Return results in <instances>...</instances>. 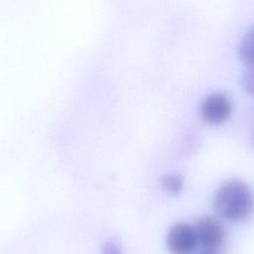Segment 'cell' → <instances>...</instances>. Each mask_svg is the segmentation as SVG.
I'll list each match as a JSON object with an SVG mask.
<instances>
[{
	"mask_svg": "<svg viewBox=\"0 0 254 254\" xmlns=\"http://www.w3.org/2000/svg\"><path fill=\"white\" fill-rule=\"evenodd\" d=\"M213 208L215 213L223 219L242 221L254 210V191L243 181H228L216 190Z\"/></svg>",
	"mask_w": 254,
	"mask_h": 254,
	"instance_id": "1",
	"label": "cell"
},
{
	"mask_svg": "<svg viewBox=\"0 0 254 254\" xmlns=\"http://www.w3.org/2000/svg\"><path fill=\"white\" fill-rule=\"evenodd\" d=\"M101 254H123L119 245L112 241H107L101 248Z\"/></svg>",
	"mask_w": 254,
	"mask_h": 254,
	"instance_id": "8",
	"label": "cell"
},
{
	"mask_svg": "<svg viewBox=\"0 0 254 254\" xmlns=\"http://www.w3.org/2000/svg\"><path fill=\"white\" fill-rule=\"evenodd\" d=\"M197 243L206 251H215L220 248L225 239V230L214 217L199 218L193 225Z\"/></svg>",
	"mask_w": 254,
	"mask_h": 254,
	"instance_id": "4",
	"label": "cell"
},
{
	"mask_svg": "<svg viewBox=\"0 0 254 254\" xmlns=\"http://www.w3.org/2000/svg\"><path fill=\"white\" fill-rule=\"evenodd\" d=\"M161 186L170 194H178L184 188V178L179 174H169L163 177Z\"/></svg>",
	"mask_w": 254,
	"mask_h": 254,
	"instance_id": "6",
	"label": "cell"
},
{
	"mask_svg": "<svg viewBox=\"0 0 254 254\" xmlns=\"http://www.w3.org/2000/svg\"><path fill=\"white\" fill-rule=\"evenodd\" d=\"M199 254H214V253H213V251H206V250H205V251H203V252H200Z\"/></svg>",
	"mask_w": 254,
	"mask_h": 254,
	"instance_id": "9",
	"label": "cell"
},
{
	"mask_svg": "<svg viewBox=\"0 0 254 254\" xmlns=\"http://www.w3.org/2000/svg\"><path fill=\"white\" fill-rule=\"evenodd\" d=\"M194 227L186 222L173 224L166 236V246L172 254H190L197 245Z\"/></svg>",
	"mask_w": 254,
	"mask_h": 254,
	"instance_id": "2",
	"label": "cell"
},
{
	"mask_svg": "<svg viewBox=\"0 0 254 254\" xmlns=\"http://www.w3.org/2000/svg\"><path fill=\"white\" fill-rule=\"evenodd\" d=\"M253 145H254V136H253Z\"/></svg>",
	"mask_w": 254,
	"mask_h": 254,
	"instance_id": "10",
	"label": "cell"
},
{
	"mask_svg": "<svg viewBox=\"0 0 254 254\" xmlns=\"http://www.w3.org/2000/svg\"><path fill=\"white\" fill-rule=\"evenodd\" d=\"M241 84L247 93L254 96V70L245 68L241 76Z\"/></svg>",
	"mask_w": 254,
	"mask_h": 254,
	"instance_id": "7",
	"label": "cell"
},
{
	"mask_svg": "<svg viewBox=\"0 0 254 254\" xmlns=\"http://www.w3.org/2000/svg\"><path fill=\"white\" fill-rule=\"evenodd\" d=\"M200 115L203 121L210 125L224 123L230 116L232 105L230 99L223 93H210L200 103Z\"/></svg>",
	"mask_w": 254,
	"mask_h": 254,
	"instance_id": "3",
	"label": "cell"
},
{
	"mask_svg": "<svg viewBox=\"0 0 254 254\" xmlns=\"http://www.w3.org/2000/svg\"><path fill=\"white\" fill-rule=\"evenodd\" d=\"M238 54L246 68L254 70V25L242 37Z\"/></svg>",
	"mask_w": 254,
	"mask_h": 254,
	"instance_id": "5",
	"label": "cell"
}]
</instances>
